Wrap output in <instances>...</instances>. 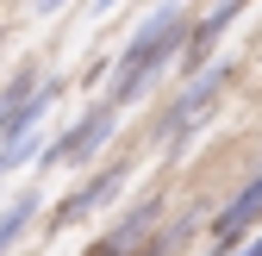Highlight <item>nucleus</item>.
I'll list each match as a JSON object with an SVG mask.
<instances>
[{
	"instance_id": "2",
	"label": "nucleus",
	"mask_w": 262,
	"mask_h": 256,
	"mask_svg": "<svg viewBox=\"0 0 262 256\" xmlns=\"http://www.w3.org/2000/svg\"><path fill=\"white\" fill-rule=\"evenodd\" d=\"M225 81H231V62H206L200 75H193L187 88H181V100H175V113L162 119V150H181V144H193V132L206 125V113H212V100L225 94Z\"/></svg>"
},
{
	"instance_id": "10",
	"label": "nucleus",
	"mask_w": 262,
	"mask_h": 256,
	"mask_svg": "<svg viewBox=\"0 0 262 256\" xmlns=\"http://www.w3.org/2000/svg\"><path fill=\"white\" fill-rule=\"evenodd\" d=\"M106 7H119V0H94V13H106Z\"/></svg>"
},
{
	"instance_id": "1",
	"label": "nucleus",
	"mask_w": 262,
	"mask_h": 256,
	"mask_svg": "<svg viewBox=\"0 0 262 256\" xmlns=\"http://www.w3.org/2000/svg\"><path fill=\"white\" fill-rule=\"evenodd\" d=\"M181 50H187V13H181V0H162V7H156L138 31H131V44L119 50L106 106H125L131 94H144V88H150V75H162Z\"/></svg>"
},
{
	"instance_id": "4",
	"label": "nucleus",
	"mask_w": 262,
	"mask_h": 256,
	"mask_svg": "<svg viewBox=\"0 0 262 256\" xmlns=\"http://www.w3.org/2000/svg\"><path fill=\"white\" fill-rule=\"evenodd\" d=\"M256 225H262V175H250L237 194H231V206L212 219V250H219V256H231Z\"/></svg>"
},
{
	"instance_id": "3",
	"label": "nucleus",
	"mask_w": 262,
	"mask_h": 256,
	"mask_svg": "<svg viewBox=\"0 0 262 256\" xmlns=\"http://www.w3.org/2000/svg\"><path fill=\"white\" fill-rule=\"evenodd\" d=\"M113 125H119V106H106V100H100V106H88V113H81L62 138H50V144H44V163H50V169H56V163H69V169L94 163V156L106 150Z\"/></svg>"
},
{
	"instance_id": "6",
	"label": "nucleus",
	"mask_w": 262,
	"mask_h": 256,
	"mask_svg": "<svg viewBox=\"0 0 262 256\" xmlns=\"http://www.w3.org/2000/svg\"><path fill=\"white\" fill-rule=\"evenodd\" d=\"M125 175H131V169L119 163V169H106V175H94L88 187H75V194L62 200V206H56V225H75L81 212H94V206H106V200L119 194V187H125Z\"/></svg>"
},
{
	"instance_id": "8",
	"label": "nucleus",
	"mask_w": 262,
	"mask_h": 256,
	"mask_svg": "<svg viewBox=\"0 0 262 256\" xmlns=\"http://www.w3.org/2000/svg\"><path fill=\"white\" fill-rule=\"evenodd\" d=\"M38 206H44V200H38V187H19V194H13L7 206H0V256H7V250H13V244H19V238L31 231Z\"/></svg>"
},
{
	"instance_id": "5",
	"label": "nucleus",
	"mask_w": 262,
	"mask_h": 256,
	"mask_svg": "<svg viewBox=\"0 0 262 256\" xmlns=\"http://www.w3.org/2000/svg\"><path fill=\"white\" fill-rule=\"evenodd\" d=\"M150 219H156V200L131 206V212H125V219H119V225H113L100 244H94L88 256H138V250H144V238H150Z\"/></svg>"
},
{
	"instance_id": "9",
	"label": "nucleus",
	"mask_w": 262,
	"mask_h": 256,
	"mask_svg": "<svg viewBox=\"0 0 262 256\" xmlns=\"http://www.w3.org/2000/svg\"><path fill=\"white\" fill-rule=\"evenodd\" d=\"M231 256H262V238H256V244H237Z\"/></svg>"
},
{
	"instance_id": "7",
	"label": "nucleus",
	"mask_w": 262,
	"mask_h": 256,
	"mask_svg": "<svg viewBox=\"0 0 262 256\" xmlns=\"http://www.w3.org/2000/svg\"><path fill=\"white\" fill-rule=\"evenodd\" d=\"M250 7V0H219V7L200 19V25H187V62H200V56H212V44L225 38V31H231V19Z\"/></svg>"
}]
</instances>
